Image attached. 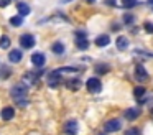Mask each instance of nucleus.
I'll list each match as a JSON object with an SVG mask.
<instances>
[{
	"label": "nucleus",
	"instance_id": "obj_1",
	"mask_svg": "<svg viewBox=\"0 0 153 135\" xmlns=\"http://www.w3.org/2000/svg\"><path fill=\"white\" fill-rule=\"evenodd\" d=\"M12 97H13V101L17 102L18 105H27L28 104V101H27V94H28V87L25 84H17V86H13L12 87Z\"/></svg>",
	"mask_w": 153,
	"mask_h": 135
},
{
	"label": "nucleus",
	"instance_id": "obj_21",
	"mask_svg": "<svg viewBox=\"0 0 153 135\" xmlns=\"http://www.w3.org/2000/svg\"><path fill=\"white\" fill-rule=\"evenodd\" d=\"M77 48L79 49H87L89 48V40H77Z\"/></svg>",
	"mask_w": 153,
	"mask_h": 135
},
{
	"label": "nucleus",
	"instance_id": "obj_15",
	"mask_svg": "<svg viewBox=\"0 0 153 135\" xmlns=\"http://www.w3.org/2000/svg\"><path fill=\"white\" fill-rule=\"evenodd\" d=\"M94 71H96L97 74H105V72H109V71H110V66H109V64H105V63H99V64H96Z\"/></svg>",
	"mask_w": 153,
	"mask_h": 135
},
{
	"label": "nucleus",
	"instance_id": "obj_14",
	"mask_svg": "<svg viewBox=\"0 0 153 135\" xmlns=\"http://www.w3.org/2000/svg\"><path fill=\"white\" fill-rule=\"evenodd\" d=\"M17 10H18V13H20V16H27L28 13H30V7H28L27 3H23V2L17 3Z\"/></svg>",
	"mask_w": 153,
	"mask_h": 135
},
{
	"label": "nucleus",
	"instance_id": "obj_29",
	"mask_svg": "<svg viewBox=\"0 0 153 135\" xmlns=\"http://www.w3.org/2000/svg\"><path fill=\"white\" fill-rule=\"evenodd\" d=\"M107 5H110V7H115V0H107Z\"/></svg>",
	"mask_w": 153,
	"mask_h": 135
},
{
	"label": "nucleus",
	"instance_id": "obj_26",
	"mask_svg": "<svg viewBox=\"0 0 153 135\" xmlns=\"http://www.w3.org/2000/svg\"><path fill=\"white\" fill-rule=\"evenodd\" d=\"M76 38L77 40H86L87 38V33L82 31V30H79V31H76Z\"/></svg>",
	"mask_w": 153,
	"mask_h": 135
},
{
	"label": "nucleus",
	"instance_id": "obj_13",
	"mask_svg": "<svg viewBox=\"0 0 153 135\" xmlns=\"http://www.w3.org/2000/svg\"><path fill=\"white\" fill-rule=\"evenodd\" d=\"M138 115H140V110H138V109H135V107L127 109V110H125V119H127V120H135Z\"/></svg>",
	"mask_w": 153,
	"mask_h": 135
},
{
	"label": "nucleus",
	"instance_id": "obj_23",
	"mask_svg": "<svg viewBox=\"0 0 153 135\" xmlns=\"http://www.w3.org/2000/svg\"><path fill=\"white\" fill-rule=\"evenodd\" d=\"M143 28H145L146 33H153V23L152 22H145L143 23Z\"/></svg>",
	"mask_w": 153,
	"mask_h": 135
},
{
	"label": "nucleus",
	"instance_id": "obj_27",
	"mask_svg": "<svg viewBox=\"0 0 153 135\" xmlns=\"http://www.w3.org/2000/svg\"><path fill=\"white\" fill-rule=\"evenodd\" d=\"M123 22L125 23H133V15H130V13H125V15H123Z\"/></svg>",
	"mask_w": 153,
	"mask_h": 135
},
{
	"label": "nucleus",
	"instance_id": "obj_4",
	"mask_svg": "<svg viewBox=\"0 0 153 135\" xmlns=\"http://www.w3.org/2000/svg\"><path fill=\"white\" fill-rule=\"evenodd\" d=\"M120 127H122V124H120L119 119H110V120H107L104 124L105 132H117V130H120Z\"/></svg>",
	"mask_w": 153,
	"mask_h": 135
},
{
	"label": "nucleus",
	"instance_id": "obj_5",
	"mask_svg": "<svg viewBox=\"0 0 153 135\" xmlns=\"http://www.w3.org/2000/svg\"><path fill=\"white\" fill-rule=\"evenodd\" d=\"M20 45L23 46V48H33V45H35V36L33 35H30V33H25V35H22L20 36Z\"/></svg>",
	"mask_w": 153,
	"mask_h": 135
},
{
	"label": "nucleus",
	"instance_id": "obj_17",
	"mask_svg": "<svg viewBox=\"0 0 153 135\" xmlns=\"http://www.w3.org/2000/svg\"><path fill=\"white\" fill-rule=\"evenodd\" d=\"M51 49H53V53H56V54H63L64 53V45L59 41L53 43V46H51Z\"/></svg>",
	"mask_w": 153,
	"mask_h": 135
},
{
	"label": "nucleus",
	"instance_id": "obj_32",
	"mask_svg": "<svg viewBox=\"0 0 153 135\" xmlns=\"http://www.w3.org/2000/svg\"><path fill=\"white\" fill-rule=\"evenodd\" d=\"M63 2H71V0H63Z\"/></svg>",
	"mask_w": 153,
	"mask_h": 135
},
{
	"label": "nucleus",
	"instance_id": "obj_10",
	"mask_svg": "<svg viewBox=\"0 0 153 135\" xmlns=\"http://www.w3.org/2000/svg\"><path fill=\"white\" fill-rule=\"evenodd\" d=\"M31 63H33L35 66H43L45 63H46V58H45L43 53H35V54L31 56Z\"/></svg>",
	"mask_w": 153,
	"mask_h": 135
},
{
	"label": "nucleus",
	"instance_id": "obj_9",
	"mask_svg": "<svg viewBox=\"0 0 153 135\" xmlns=\"http://www.w3.org/2000/svg\"><path fill=\"white\" fill-rule=\"evenodd\" d=\"M22 58H23V53H22V49H12L10 54H8V59H10L12 63H20Z\"/></svg>",
	"mask_w": 153,
	"mask_h": 135
},
{
	"label": "nucleus",
	"instance_id": "obj_22",
	"mask_svg": "<svg viewBox=\"0 0 153 135\" xmlns=\"http://www.w3.org/2000/svg\"><path fill=\"white\" fill-rule=\"evenodd\" d=\"M10 71H12L10 68H7V66H2V72H0V78L4 79V78H7V76H10Z\"/></svg>",
	"mask_w": 153,
	"mask_h": 135
},
{
	"label": "nucleus",
	"instance_id": "obj_30",
	"mask_svg": "<svg viewBox=\"0 0 153 135\" xmlns=\"http://www.w3.org/2000/svg\"><path fill=\"white\" fill-rule=\"evenodd\" d=\"M146 3H150V5H153V0H146Z\"/></svg>",
	"mask_w": 153,
	"mask_h": 135
},
{
	"label": "nucleus",
	"instance_id": "obj_28",
	"mask_svg": "<svg viewBox=\"0 0 153 135\" xmlns=\"http://www.w3.org/2000/svg\"><path fill=\"white\" fill-rule=\"evenodd\" d=\"M10 2H12V0H0V7H2V8H4V7H8V5H10Z\"/></svg>",
	"mask_w": 153,
	"mask_h": 135
},
{
	"label": "nucleus",
	"instance_id": "obj_16",
	"mask_svg": "<svg viewBox=\"0 0 153 135\" xmlns=\"http://www.w3.org/2000/svg\"><path fill=\"white\" fill-rule=\"evenodd\" d=\"M145 87H143V86H137L135 89H133V95H135V99L137 101H140V99L143 97V95H145Z\"/></svg>",
	"mask_w": 153,
	"mask_h": 135
},
{
	"label": "nucleus",
	"instance_id": "obj_8",
	"mask_svg": "<svg viewBox=\"0 0 153 135\" xmlns=\"http://www.w3.org/2000/svg\"><path fill=\"white\" fill-rule=\"evenodd\" d=\"M115 45H117V49H119V51H125V49L128 48V40H127V36H119V38L115 40Z\"/></svg>",
	"mask_w": 153,
	"mask_h": 135
},
{
	"label": "nucleus",
	"instance_id": "obj_3",
	"mask_svg": "<svg viewBox=\"0 0 153 135\" xmlns=\"http://www.w3.org/2000/svg\"><path fill=\"white\" fill-rule=\"evenodd\" d=\"M86 87L89 92H99L100 89H102V84H100V81L97 78H91V79H87Z\"/></svg>",
	"mask_w": 153,
	"mask_h": 135
},
{
	"label": "nucleus",
	"instance_id": "obj_19",
	"mask_svg": "<svg viewBox=\"0 0 153 135\" xmlns=\"http://www.w3.org/2000/svg\"><path fill=\"white\" fill-rule=\"evenodd\" d=\"M8 46H10V38H8L7 35H4L2 38H0V48H2V49H7Z\"/></svg>",
	"mask_w": 153,
	"mask_h": 135
},
{
	"label": "nucleus",
	"instance_id": "obj_11",
	"mask_svg": "<svg viewBox=\"0 0 153 135\" xmlns=\"http://www.w3.org/2000/svg\"><path fill=\"white\" fill-rule=\"evenodd\" d=\"M0 115H2L4 120H12L13 115H15V109L13 107H4V109H2V112H0Z\"/></svg>",
	"mask_w": 153,
	"mask_h": 135
},
{
	"label": "nucleus",
	"instance_id": "obj_25",
	"mask_svg": "<svg viewBox=\"0 0 153 135\" xmlns=\"http://www.w3.org/2000/svg\"><path fill=\"white\" fill-rule=\"evenodd\" d=\"M125 135H140V130L138 128H127Z\"/></svg>",
	"mask_w": 153,
	"mask_h": 135
},
{
	"label": "nucleus",
	"instance_id": "obj_24",
	"mask_svg": "<svg viewBox=\"0 0 153 135\" xmlns=\"http://www.w3.org/2000/svg\"><path fill=\"white\" fill-rule=\"evenodd\" d=\"M135 5H137V0H123V7H127V8H132Z\"/></svg>",
	"mask_w": 153,
	"mask_h": 135
},
{
	"label": "nucleus",
	"instance_id": "obj_6",
	"mask_svg": "<svg viewBox=\"0 0 153 135\" xmlns=\"http://www.w3.org/2000/svg\"><path fill=\"white\" fill-rule=\"evenodd\" d=\"M135 79L138 82H143L148 79V72L145 71V68L142 64H137V68H135Z\"/></svg>",
	"mask_w": 153,
	"mask_h": 135
},
{
	"label": "nucleus",
	"instance_id": "obj_12",
	"mask_svg": "<svg viewBox=\"0 0 153 135\" xmlns=\"http://www.w3.org/2000/svg\"><path fill=\"white\" fill-rule=\"evenodd\" d=\"M110 43V38H109V35H99L96 38V45L99 46V48H104V46H107Z\"/></svg>",
	"mask_w": 153,
	"mask_h": 135
},
{
	"label": "nucleus",
	"instance_id": "obj_2",
	"mask_svg": "<svg viewBox=\"0 0 153 135\" xmlns=\"http://www.w3.org/2000/svg\"><path fill=\"white\" fill-rule=\"evenodd\" d=\"M48 84H50L51 87H58V86L61 84V71L59 69H54L53 72L48 74Z\"/></svg>",
	"mask_w": 153,
	"mask_h": 135
},
{
	"label": "nucleus",
	"instance_id": "obj_7",
	"mask_svg": "<svg viewBox=\"0 0 153 135\" xmlns=\"http://www.w3.org/2000/svg\"><path fill=\"white\" fill-rule=\"evenodd\" d=\"M77 130H79V127H77V122L76 120H69L64 124V132H66L68 135H76Z\"/></svg>",
	"mask_w": 153,
	"mask_h": 135
},
{
	"label": "nucleus",
	"instance_id": "obj_20",
	"mask_svg": "<svg viewBox=\"0 0 153 135\" xmlns=\"http://www.w3.org/2000/svg\"><path fill=\"white\" fill-rule=\"evenodd\" d=\"M10 23L13 26H20L22 23H23V18H22L20 15H15V16H12V18H10Z\"/></svg>",
	"mask_w": 153,
	"mask_h": 135
},
{
	"label": "nucleus",
	"instance_id": "obj_18",
	"mask_svg": "<svg viewBox=\"0 0 153 135\" xmlns=\"http://www.w3.org/2000/svg\"><path fill=\"white\" fill-rule=\"evenodd\" d=\"M68 87H69L71 91H77V89L81 87V81L79 79H71V81H68Z\"/></svg>",
	"mask_w": 153,
	"mask_h": 135
},
{
	"label": "nucleus",
	"instance_id": "obj_31",
	"mask_svg": "<svg viewBox=\"0 0 153 135\" xmlns=\"http://www.w3.org/2000/svg\"><path fill=\"white\" fill-rule=\"evenodd\" d=\"M87 2H89V3H94V2H96V0H87Z\"/></svg>",
	"mask_w": 153,
	"mask_h": 135
}]
</instances>
